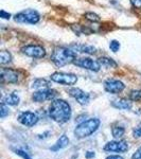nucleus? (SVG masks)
Here are the masks:
<instances>
[{"mask_svg":"<svg viewBox=\"0 0 141 159\" xmlns=\"http://www.w3.org/2000/svg\"><path fill=\"white\" fill-rule=\"evenodd\" d=\"M70 48L75 52L86 53V54H94L97 52L96 47L90 45H84V43H74V45H71Z\"/></svg>","mask_w":141,"mask_h":159,"instance_id":"14","label":"nucleus"},{"mask_svg":"<svg viewBox=\"0 0 141 159\" xmlns=\"http://www.w3.org/2000/svg\"><path fill=\"white\" fill-rule=\"evenodd\" d=\"M130 99L134 102L141 101V90H132L130 93Z\"/></svg>","mask_w":141,"mask_h":159,"instance_id":"23","label":"nucleus"},{"mask_svg":"<svg viewBox=\"0 0 141 159\" xmlns=\"http://www.w3.org/2000/svg\"><path fill=\"white\" fill-rule=\"evenodd\" d=\"M100 120L98 118H90V119L83 121L78 125L74 129V136L78 139H84L86 137H89L90 135L97 132L100 127Z\"/></svg>","mask_w":141,"mask_h":159,"instance_id":"3","label":"nucleus"},{"mask_svg":"<svg viewBox=\"0 0 141 159\" xmlns=\"http://www.w3.org/2000/svg\"><path fill=\"white\" fill-rule=\"evenodd\" d=\"M19 102H20L19 97L17 96L15 92H13V93H10L4 97V98L2 99L1 103L7 104V106H17V105L19 104Z\"/></svg>","mask_w":141,"mask_h":159,"instance_id":"16","label":"nucleus"},{"mask_svg":"<svg viewBox=\"0 0 141 159\" xmlns=\"http://www.w3.org/2000/svg\"><path fill=\"white\" fill-rule=\"evenodd\" d=\"M106 152H116V153H124L129 150V143L124 140L120 141H111L107 142L104 147Z\"/></svg>","mask_w":141,"mask_h":159,"instance_id":"12","label":"nucleus"},{"mask_svg":"<svg viewBox=\"0 0 141 159\" xmlns=\"http://www.w3.org/2000/svg\"><path fill=\"white\" fill-rule=\"evenodd\" d=\"M14 20L18 24H30V25H36L40 20L39 13L35 10H25L19 13H17L14 16Z\"/></svg>","mask_w":141,"mask_h":159,"instance_id":"4","label":"nucleus"},{"mask_svg":"<svg viewBox=\"0 0 141 159\" xmlns=\"http://www.w3.org/2000/svg\"><path fill=\"white\" fill-rule=\"evenodd\" d=\"M76 60L75 51L71 48L56 47L51 54V61L56 67H64L68 64L74 63Z\"/></svg>","mask_w":141,"mask_h":159,"instance_id":"2","label":"nucleus"},{"mask_svg":"<svg viewBox=\"0 0 141 159\" xmlns=\"http://www.w3.org/2000/svg\"><path fill=\"white\" fill-rule=\"evenodd\" d=\"M49 85H50V83L48 81H46L45 79H37L32 83V88L43 89V88H46V87H49Z\"/></svg>","mask_w":141,"mask_h":159,"instance_id":"20","label":"nucleus"},{"mask_svg":"<svg viewBox=\"0 0 141 159\" xmlns=\"http://www.w3.org/2000/svg\"><path fill=\"white\" fill-rule=\"evenodd\" d=\"M0 15H1V18H3V19H10V18H11V14H10V13H7L6 11H3V10L0 12Z\"/></svg>","mask_w":141,"mask_h":159,"instance_id":"30","label":"nucleus"},{"mask_svg":"<svg viewBox=\"0 0 141 159\" xmlns=\"http://www.w3.org/2000/svg\"><path fill=\"white\" fill-rule=\"evenodd\" d=\"M125 85L121 81L116 79H108L104 82V89L109 93L117 94L124 90Z\"/></svg>","mask_w":141,"mask_h":159,"instance_id":"10","label":"nucleus"},{"mask_svg":"<svg viewBox=\"0 0 141 159\" xmlns=\"http://www.w3.org/2000/svg\"><path fill=\"white\" fill-rule=\"evenodd\" d=\"M98 61H100L101 66L106 68H116L118 66V64L111 57H107V56H102V57H99Z\"/></svg>","mask_w":141,"mask_h":159,"instance_id":"18","label":"nucleus"},{"mask_svg":"<svg viewBox=\"0 0 141 159\" xmlns=\"http://www.w3.org/2000/svg\"><path fill=\"white\" fill-rule=\"evenodd\" d=\"M130 3L136 9L141 10V0H130Z\"/></svg>","mask_w":141,"mask_h":159,"instance_id":"28","label":"nucleus"},{"mask_svg":"<svg viewBox=\"0 0 141 159\" xmlns=\"http://www.w3.org/2000/svg\"><path fill=\"white\" fill-rule=\"evenodd\" d=\"M15 153H16L17 155L21 156V157L24 158V159H32L27 153L25 152V151H22V150H15Z\"/></svg>","mask_w":141,"mask_h":159,"instance_id":"27","label":"nucleus"},{"mask_svg":"<svg viewBox=\"0 0 141 159\" xmlns=\"http://www.w3.org/2000/svg\"><path fill=\"white\" fill-rule=\"evenodd\" d=\"M120 47H121V45H120V43L118 42V40L112 39L109 42V49H111L112 52H118V51L120 50Z\"/></svg>","mask_w":141,"mask_h":159,"instance_id":"24","label":"nucleus"},{"mask_svg":"<svg viewBox=\"0 0 141 159\" xmlns=\"http://www.w3.org/2000/svg\"><path fill=\"white\" fill-rule=\"evenodd\" d=\"M50 79L51 81L65 86H72L78 82V76L75 74L66 72H54L51 74Z\"/></svg>","mask_w":141,"mask_h":159,"instance_id":"5","label":"nucleus"},{"mask_svg":"<svg viewBox=\"0 0 141 159\" xmlns=\"http://www.w3.org/2000/svg\"><path fill=\"white\" fill-rule=\"evenodd\" d=\"M94 157V152H87L86 153V158H92Z\"/></svg>","mask_w":141,"mask_h":159,"instance_id":"32","label":"nucleus"},{"mask_svg":"<svg viewBox=\"0 0 141 159\" xmlns=\"http://www.w3.org/2000/svg\"><path fill=\"white\" fill-rule=\"evenodd\" d=\"M133 135L135 138H141V123L133 130Z\"/></svg>","mask_w":141,"mask_h":159,"instance_id":"26","label":"nucleus"},{"mask_svg":"<svg viewBox=\"0 0 141 159\" xmlns=\"http://www.w3.org/2000/svg\"><path fill=\"white\" fill-rule=\"evenodd\" d=\"M106 159H124V158L121 157V156H119V155H111V156H108Z\"/></svg>","mask_w":141,"mask_h":159,"instance_id":"31","label":"nucleus"},{"mask_svg":"<svg viewBox=\"0 0 141 159\" xmlns=\"http://www.w3.org/2000/svg\"><path fill=\"white\" fill-rule=\"evenodd\" d=\"M39 118L36 114L32 111H24L18 116V121L19 123H21L25 126H34L35 124L38 122Z\"/></svg>","mask_w":141,"mask_h":159,"instance_id":"13","label":"nucleus"},{"mask_svg":"<svg viewBox=\"0 0 141 159\" xmlns=\"http://www.w3.org/2000/svg\"><path fill=\"white\" fill-rule=\"evenodd\" d=\"M10 112V109H9V106L4 103H1V110H0V117L1 118H4L6 116H7Z\"/></svg>","mask_w":141,"mask_h":159,"instance_id":"25","label":"nucleus"},{"mask_svg":"<svg viewBox=\"0 0 141 159\" xmlns=\"http://www.w3.org/2000/svg\"><path fill=\"white\" fill-rule=\"evenodd\" d=\"M69 96L72 97L73 99L76 100L79 104L81 105H87L90 101V97L87 92L83 91L81 88H76V87H73V88L69 89L68 91Z\"/></svg>","mask_w":141,"mask_h":159,"instance_id":"11","label":"nucleus"},{"mask_svg":"<svg viewBox=\"0 0 141 159\" xmlns=\"http://www.w3.org/2000/svg\"><path fill=\"white\" fill-rule=\"evenodd\" d=\"M0 79L1 83L7 84H16L19 81V73L17 70L11 68H2L0 71Z\"/></svg>","mask_w":141,"mask_h":159,"instance_id":"9","label":"nucleus"},{"mask_svg":"<svg viewBox=\"0 0 141 159\" xmlns=\"http://www.w3.org/2000/svg\"><path fill=\"white\" fill-rule=\"evenodd\" d=\"M112 107L117 109H122V110H130L132 109V102L127 99H117L115 101H112Z\"/></svg>","mask_w":141,"mask_h":159,"instance_id":"15","label":"nucleus"},{"mask_svg":"<svg viewBox=\"0 0 141 159\" xmlns=\"http://www.w3.org/2000/svg\"><path fill=\"white\" fill-rule=\"evenodd\" d=\"M57 94V91L54 90V89L51 88H43L39 89V90L35 91L32 96V100L34 102H37V103H42V102L45 101H50V100H53Z\"/></svg>","mask_w":141,"mask_h":159,"instance_id":"8","label":"nucleus"},{"mask_svg":"<svg viewBox=\"0 0 141 159\" xmlns=\"http://www.w3.org/2000/svg\"><path fill=\"white\" fill-rule=\"evenodd\" d=\"M21 52L25 55L29 56L33 58H43L46 56V49L40 45L36 43H30V45H25L21 48Z\"/></svg>","mask_w":141,"mask_h":159,"instance_id":"6","label":"nucleus"},{"mask_svg":"<svg viewBox=\"0 0 141 159\" xmlns=\"http://www.w3.org/2000/svg\"><path fill=\"white\" fill-rule=\"evenodd\" d=\"M69 144V138L66 135H61L60 137V139L56 141V143L51 148V151L55 152V151H60L61 148H65L66 147H68Z\"/></svg>","mask_w":141,"mask_h":159,"instance_id":"17","label":"nucleus"},{"mask_svg":"<svg viewBox=\"0 0 141 159\" xmlns=\"http://www.w3.org/2000/svg\"><path fill=\"white\" fill-rule=\"evenodd\" d=\"M12 61V55L9 51L2 50L0 52V64L1 65H7V64L11 63Z\"/></svg>","mask_w":141,"mask_h":159,"instance_id":"21","label":"nucleus"},{"mask_svg":"<svg viewBox=\"0 0 141 159\" xmlns=\"http://www.w3.org/2000/svg\"><path fill=\"white\" fill-rule=\"evenodd\" d=\"M85 19L88 20V21L90 22H99L101 21V18H100V16L98 14H96V13H92V12H88V13H85Z\"/></svg>","mask_w":141,"mask_h":159,"instance_id":"22","label":"nucleus"},{"mask_svg":"<svg viewBox=\"0 0 141 159\" xmlns=\"http://www.w3.org/2000/svg\"><path fill=\"white\" fill-rule=\"evenodd\" d=\"M73 64L80 68L86 69V70H90V71H94V72H98L100 69H101V64H100V61L98 60H92L90 57L76 58Z\"/></svg>","mask_w":141,"mask_h":159,"instance_id":"7","label":"nucleus"},{"mask_svg":"<svg viewBox=\"0 0 141 159\" xmlns=\"http://www.w3.org/2000/svg\"><path fill=\"white\" fill-rule=\"evenodd\" d=\"M49 116L57 123H66L71 118V107L68 102L63 99H56L51 102L49 106Z\"/></svg>","mask_w":141,"mask_h":159,"instance_id":"1","label":"nucleus"},{"mask_svg":"<svg viewBox=\"0 0 141 159\" xmlns=\"http://www.w3.org/2000/svg\"><path fill=\"white\" fill-rule=\"evenodd\" d=\"M132 158L133 159H141V147L134 153V155H133Z\"/></svg>","mask_w":141,"mask_h":159,"instance_id":"29","label":"nucleus"},{"mask_svg":"<svg viewBox=\"0 0 141 159\" xmlns=\"http://www.w3.org/2000/svg\"><path fill=\"white\" fill-rule=\"evenodd\" d=\"M111 134L115 138H122L125 134V129L121 125L115 124L111 127Z\"/></svg>","mask_w":141,"mask_h":159,"instance_id":"19","label":"nucleus"}]
</instances>
